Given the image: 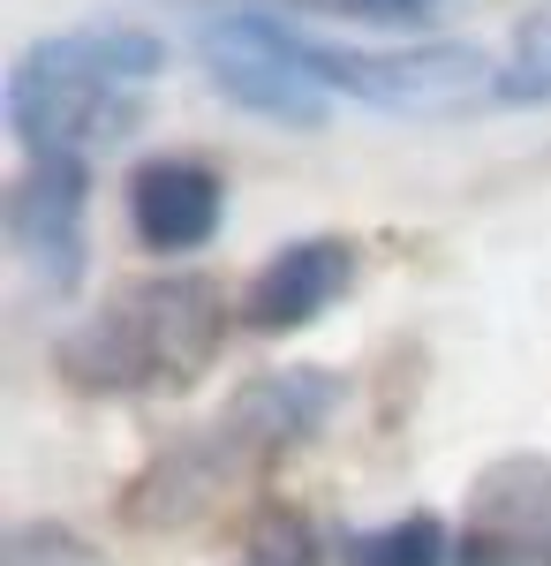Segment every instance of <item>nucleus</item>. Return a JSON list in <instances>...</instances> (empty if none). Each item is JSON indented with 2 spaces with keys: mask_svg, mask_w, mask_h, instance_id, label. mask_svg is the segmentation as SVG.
I'll use <instances>...</instances> for the list:
<instances>
[{
  "mask_svg": "<svg viewBox=\"0 0 551 566\" xmlns=\"http://www.w3.org/2000/svg\"><path fill=\"white\" fill-rule=\"evenodd\" d=\"M235 476H242V461L212 438V423H197V431L152 446V461L122 483L114 514H122V528H136V536H174V528L205 522Z\"/></svg>",
  "mask_w": 551,
  "mask_h": 566,
  "instance_id": "8",
  "label": "nucleus"
},
{
  "mask_svg": "<svg viewBox=\"0 0 551 566\" xmlns=\"http://www.w3.org/2000/svg\"><path fill=\"white\" fill-rule=\"evenodd\" d=\"M242 566H325L310 514L288 506V499H264L250 522V544H242Z\"/></svg>",
  "mask_w": 551,
  "mask_h": 566,
  "instance_id": "13",
  "label": "nucleus"
},
{
  "mask_svg": "<svg viewBox=\"0 0 551 566\" xmlns=\"http://www.w3.org/2000/svg\"><path fill=\"white\" fill-rule=\"evenodd\" d=\"M491 98H499V106H551V8H537V15L513 23Z\"/></svg>",
  "mask_w": 551,
  "mask_h": 566,
  "instance_id": "12",
  "label": "nucleus"
},
{
  "mask_svg": "<svg viewBox=\"0 0 551 566\" xmlns=\"http://www.w3.org/2000/svg\"><path fill=\"white\" fill-rule=\"evenodd\" d=\"M310 8H325L340 23H378V31H424L438 23L454 0H310Z\"/></svg>",
  "mask_w": 551,
  "mask_h": 566,
  "instance_id": "15",
  "label": "nucleus"
},
{
  "mask_svg": "<svg viewBox=\"0 0 551 566\" xmlns=\"http://www.w3.org/2000/svg\"><path fill=\"white\" fill-rule=\"evenodd\" d=\"M0 227L45 295H76L91 264V159H23L0 197Z\"/></svg>",
  "mask_w": 551,
  "mask_h": 566,
  "instance_id": "5",
  "label": "nucleus"
},
{
  "mask_svg": "<svg viewBox=\"0 0 551 566\" xmlns=\"http://www.w3.org/2000/svg\"><path fill=\"white\" fill-rule=\"evenodd\" d=\"M454 566H551V453H507L476 469Z\"/></svg>",
  "mask_w": 551,
  "mask_h": 566,
  "instance_id": "6",
  "label": "nucleus"
},
{
  "mask_svg": "<svg viewBox=\"0 0 551 566\" xmlns=\"http://www.w3.org/2000/svg\"><path fill=\"white\" fill-rule=\"evenodd\" d=\"M219 212H227V181L205 167V159H144L128 175V234L152 250V258H189L219 234Z\"/></svg>",
  "mask_w": 551,
  "mask_h": 566,
  "instance_id": "10",
  "label": "nucleus"
},
{
  "mask_svg": "<svg viewBox=\"0 0 551 566\" xmlns=\"http://www.w3.org/2000/svg\"><path fill=\"white\" fill-rule=\"evenodd\" d=\"M355 272H363V258H355L347 234H295V242H280L257 264V280L242 287V325H257V333L318 325L325 310H340Z\"/></svg>",
  "mask_w": 551,
  "mask_h": 566,
  "instance_id": "9",
  "label": "nucleus"
},
{
  "mask_svg": "<svg viewBox=\"0 0 551 566\" xmlns=\"http://www.w3.org/2000/svg\"><path fill=\"white\" fill-rule=\"evenodd\" d=\"M347 566H454V528L438 514H401V522L355 528Z\"/></svg>",
  "mask_w": 551,
  "mask_h": 566,
  "instance_id": "11",
  "label": "nucleus"
},
{
  "mask_svg": "<svg viewBox=\"0 0 551 566\" xmlns=\"http://www.w3.org/2000/svg\"><path fill=\"white\" fill-rule=\"evenodd\" d=\"M197 61H205L212 91L227 106H242V114H264V122L302 129V136H318L333 122V91L288 53L280 8H250V0L205 8L197 15Z\"/></svg>",
  "mask_w": 551,
  "mask_h": 566,
  "instance_id": "4",
  "label": "nucleus"
},
{
  "mask_svg": "<svg viewBox=\"0 0 551 566\" xmlns=\"http://www.w3.org/2000/svg\"><path fill=\"white\" fill-rule=\"evenodd\" d=\"M167 69V39L128 15H91L76 31L31 39L8 61V129L23 159H91L122 144L144 114V84Z\"/></svg>",
  "mask_w": 551,
  "mask_h": 566,
  "instance_id": "1",
  "label": "nucleus"
},
{
  "mask_svg": "<svg viewBox=\"0 0 551 566\" xmlns=\"http://www.w3.org/2000/svg\"><path fill=\"white\" fill-rule=\"evenodd\" d=\"M280 39L302 69L333 98H363L378 114H461L476 106L484 91L499 84V53L461 39H438V45H385V53H355V45H325L318 31H302L280 15Z\"/></svg>",
  "mask_w": 551,
  "mask_h": 566,
  "instance_id": "3",
  "label": "nucleus"
},
{
  "mask_svg": "<svg viewBox=\"0 0 551 566\" xmlns=\"http://www.w3.org/2000/svg\"><path fill=\"white\" fill-rule=\"evenodd\" d=\"M227 287L212 272H152L122 287L106 310L76 317L53 340V370L76 392H144V386H197L227 348Z\"/></svg>",
  "mask_w": 551,
  "mask_h": 566,
  "instance_id": "2",
  "label": "nucleus"
},
{
  "mask_svg": "<svg viewBox=\"0 0 551 566\" xmlns=\"http://www.w3.org/2000/svg\"><path fill=\"white\" fill-rule=\"evenodd\" d=\"M333 408H340V378L318 370V363H295V370H264V378L227 392V408L212 416V438L242 461V476H250L264 461H280L288 446L318 438L333 423Z\"/></svg>",
  "mask_w": 551,
  "mask_h": 566,
  "instance_id": "7",
  "label": "nucleus"
},
{
  "mask_svg": "<svg viewBox=\"0 0 551 566\" xmlns=\"http://www.w3.org/2000/svg\"><path fill=\"white\" fill-rule=\"evenodd\" d=\"M0 566H106V552L61 522H15L0 536Z\"/></svg>",
  "mask_w": 551,
  "mask_h": 566,
  "instance_id": "14",
  "label": "nucleus"
}]
</instances>
